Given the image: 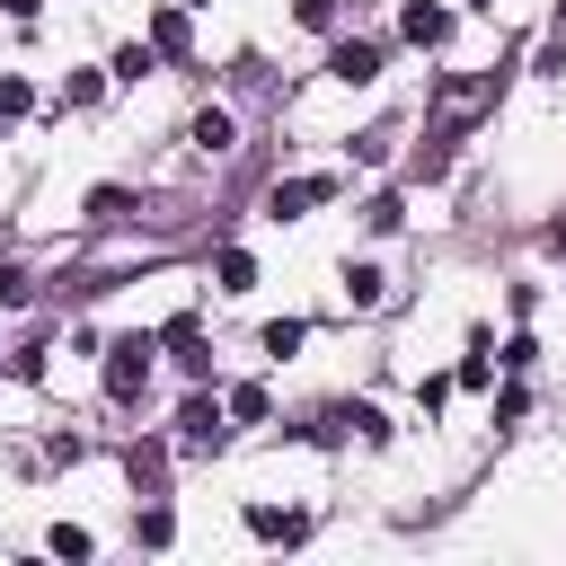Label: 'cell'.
<instances>
[{"label":"cell","mask_w":566,"mask_h":566,"mask_svg":"<svg viewBox=\"0 0 566 566\" xmlns=\"http://www.w3.org/2000/svg\"><path fill=\"white\" fill-rule=\"evenodd\" d=\"M495 80H504V71H460V80H442V97H433V142H460V133L495 106Z\"/></svg>","instance_id":"cell-1"},{"label":"cell","mask_w":566,"mask_h":566,"mask_svg":"<svg viewBox=\"0 0 566 566\" xmlns=\"http://www.w3.org/2000/svg\"><path fill=\"white\" fill-rule=\"evenodd\" d=\"M150 389V336H124V345H106V398L115 407H133Z\"/></svg>","instance_id":"cell-2"},{"label":"cell","mask_w":566,"mask_h":566,"mask_svg":"<svg viewBox=\"0 0 566 566\" xmlns=\"http://www.w3.org/2000/svg\"><path fill=\"white\" fill-rule=\"evenodd\" d=\"M336 195V177H283L274 195H265V221H301L310 203H327Z\"/></svg>","instance_id":"cell-3"},{"label":"cell","mask_w":566,"mask_h":566,"mask_svg":"<svg viewBox=\"0 0 566 566\" xmlns=\"http://www.w3.org/2000/svg\"><path fill=\"white\" fill-rule=\"evenodd\" d=\"M221 433H230L221 407H212V398H186V416H177V451H221Z\"/></svg>","instance_id":"cell-4"},{"label":"cell","mask_w":566,"mask_h":566,"mask_svg":"<svg viewBox=\"0 0 566 566\" xmlns=\"http://www.w3.org/2000/svg\"><path fill=\"white\" fill-rule=\"evenodd\" d=\"M398 27H407V44H442V35H451V9H433V0H407V18H398Z\"/></svg>","instance_id":"cell-5"},{"label":"cell","mask_w":566,"mask_h":566,"mask_svg":"<svg viewBox=\"0 0 566 566\" xmlns=\"http://www.w3.org/2000/svg\"><path fill=\"white\" fill-rule=\"evenodd\" d=\"M327 71H336L345 88H363V80L380 71V44H336V53H327Z\"/></svg>","instance_id":"cell-6"},{"label":"cell","mask_w":566,"mask_h":566,"mask_svg":"<svg viewBox=\"0 0 566 566\" xmlns=\"http://www.w3.org/2000/svg\"><path fill=\"white\" fill-rule=\"evenodd\" d=\"M248 531H256V539H283V548H292V539H301L310 522H301V513H283V504H248Z\"/></svg>","instance_id":"cell-7"},{"label":"cell","mask_w":566,"mask_h":566,"mask_svg":"<svg viewBox=\"0 0 566 566\" xmlns=\"http://www.w3.org/2000/svg\"><path fill=\"white\" fill-rule=\"evenodd\" d=\"M186 44H195L186 9H150V53H186Z\"/></svg>","instance_id":"cell-8"},{"label":"cell","mask_w":566,"mask_h":566,"mask_svg":"<svg viewBox=\"0 0 566 566\" xmlns=\"http://www.w3.org/2000/svg\"><path fill=\"white\" fill-rule=\"evenodd\" d=\"M195 150H230V115H221V106L195 115Z\"/></svg>","instance_id":"cell-9"},{"label":"cell","mask_w":566,"mask_h":566,"mask_svg":"<svg viewBox=\"0 0 566 566\" xmlns=\"http://www.w3.org/2000/svg\"><path fill=\"white\" fill-rule=\"evenodd\" d=\"M345 301L371 310V301H380V265H345Z\"/></svg>","instance_id":"cell-10"},{"label":"cell","mask_w":566,"mask_h":566,"mask_svg":"<svg viewBox=\"0 0 566 566\" xmlns=\"http://www.w3.org/2000/svg\"><path fill=\"white\" fill-rule=\"evenodd\" d=\"M159 469H168V442H133V486H159Z\"/></svg>","instance_id":"cell-11"},{"label":"cell","mask_w":566,"mask_h":566,"mask_svg":"<svg viewBox=\"0 0 566 566\" xmlns=\"http://www.w3.org/2000/svg\"><path fill=\"white\" fill-rule=\"evenodd\" d=\"M35 301V274L27 265H0V310H27Z\"/></svg>","instance_id":"cell-12"},{"label":"cell","mask_w":566,"mask_h":566,"mask_svg":"<svg viewBox=\"0 0 566 566\" xmlns=\"http://www.w3.org/2000/svg\"><path fill=\"white\" fill-rule=\"evenodd\" d=\"M97 97H106L97 71H71V80H62V106H97Z\"/></svg>","instance_id":"cell-13"},{"label":"cell","mask_w":566,"mask_h":566,"mask_svg":"<svg viewBox=\"0 0 566 566\" xmlns=\"http://www.w3.org/2000/svg\"><path fill=\"white\" fill-rule=\"evenodd\" d=\"M256 283V265H248V248H221V292H248Z\"/></svg>","instance_id":"cell-14"},{"label":"cell","mask_w":566,"mask_h":566,"mask_svg":"<svg viewBox=\"0 0 566 566\" xmlns=\"http://www.w3.org/2000/svg\"><path fill=\"white\" fill-rule=\"evenodd\" d=\"M363 221H371V230H398V221H407V203H398V195H371V203H363Z\"/></svg>","instance_id":"cell-15"},{"label":"cell","mask_w":566,"mask_h":566,"mask_svg":"<svg viewBox=\"0 0 566 566\" xmlns=\"http://www.w3.org/2000/svg\"><path fill=\"white\" fill-rule=\"evenodd\" d=\"M301 336H310L301 318H274V327H265V354H301Z\"/></svg>","instance_id":"cell-16"},{"label":"cell","mask_w":566,"mask_h":566,"mask_svg":"<svg viewBox=\"0 0 566 566\" xmlns=\"http://www.w3.org/2000/svg\"><path fill=\"white\" fill-rule=\"evenodd\" d=\"M486 380H495V363H486V336H478V345H469V363H460V389H486Z\"/></svg>","instance_id":"cell-17"},{"label":"cell","mask_w":566,"mask_h":566,"mask_svg":"<svg viewBox=\"0 0 566 566\" xmlns=\"http://www.w3.org/2000/svg\"><path fill=\"white\" fill-rule=\"evenodd\" d=\"M230 416H239V424H256V416H265V389H256V380H239V389H230Z\"/></svg>","instance_id":"cell-18"},{"label":"cell","mask_w":566,"mask_h":566,"mask_svg":"<svg viewBox=\"0 0 566 566\" xmlns=\"http://www.w3.org/2000/svg\"><path fill=\"white\" fill-rule=\"evenodd\" d=\"M88 548H97V539H88L80 522H53V557H88Z\"/></svg>","instance_id":"cell-19"},{"label":"cell","mask_w":566,"mask_h":566,"mask_svg":"<svg viewBox=\"0 0 566 566\" xmlns=\"http://www.w3.org/2000/svg\"><path fill=\"white\" fill-rule=\"evenodd\" d=\"M150 62H159V53H150V44H124V53H115V80H142V71H150Z\"/></svg>","instance_id":"cell-20"},{"label":"cell","mask_w":566,"mask_h":566,"mask_svg":"<svg viewBox=\"0 0 566 566\" xmlns=\"http://www.w3.org/2000/svg\"><path fill=\"white\" fill-rule=\"evenodd\" d=\"M27 106H35V97H27V80H0V124H18Z\"/></svg>","instance_id":"cell-21"},{"label":"cell","mask_w":566,"mask_h":566,"mask_svg":"<svg viewBox=\"0 0 566 566\" xmlns=\"http://www.w3.org/2000/svg\"><path fill=\"white\" fill-rule=\"evenodd\" d=\"M292 18L301 27H336V0H292Z\"/></svg>","instance_id":"cell-22"},{"label":"cell","mask_w":566,"mask_h":566,"mask_svg":"<svg viewBox=\"0 0 566 566\" xmlns=\"http://www.w3.org/2000/svg\"><path fill=\"white\" fill-rule=\"evenodd\" d=\"M0 9H9V18H18V27H27V18H35V9H44V0H0Z\"/></svg>","instance_id":"cell-23"},{"label":"cell","mask_w":566,"mask_h":566,"mask_svg":"<svg viewBox=\"0 0 566 566\" xmlns=\"http://www.w3.org/2000/svg\"><path fill=\"white\" fill-rule=\"evenodd\" d=\"M557 248H566V221H557Z\"/></svg>","instance_id":"cell-24"},{"label":"cell","mask_w":566,"mask_h":566,"mask_svg":"<svg viewBox=\"0 0 566 566\" xmlns=\"http://www.w3.org/2000/svg\"><path fill=\"white\" fill-rule=\"evenodd\" d=\"M486 9H495V0H486Z\"/></svg>","instance_id":"cell-25"}]
</instances>
